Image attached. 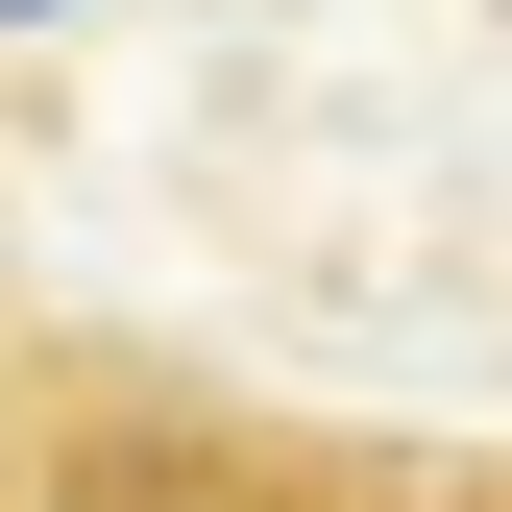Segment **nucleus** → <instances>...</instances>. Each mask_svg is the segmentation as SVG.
Masks as SVG:
<instances>
[]
</instances>
